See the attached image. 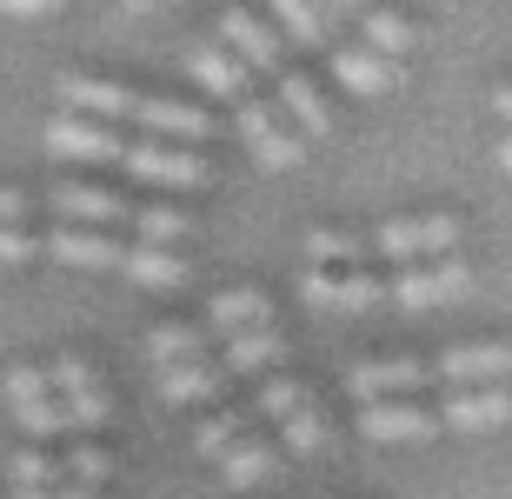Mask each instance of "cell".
Masks as SVG:
<instances>
[{"mask_svg":"<svg viewBox=\"0 0 512 499\" xmlns=\"http://www.w3.org/2000/svg\"><path fill=\"white\" fill-rule=\"evenodd\" d=\"M47 386H54L60 413H67V433H100L107 426V386H100V373L80 353H60V360H47Z\"/></svg>","mask_w":512,"mask_h":499,"instance_id":"1","label":"cell"},{"mask_svg":"<svg viewBox=\"0 0 512 499\" xmlns=\"http://www.w3.org/2000/svg\"><path fill=\"white\" fill-rule=\"evenodd\" d=\"M466 293H473V267L453 260V253L413 260L386 280V300H399V307H446V300H466Z\"/></svg>","mask_w":512,"mask_h":499,"instance_id":"2","label":"cell"},{"mask_svg":"<svg viewBox=\"0 0 512 499\" xmlns=\"http://www.w3.org/2000/svg\"><path fill=\"white\" fill-rule=\"evenodd\" d=\"M7 413H14V426L27 433V440H54V433H67V413H60L54 386H47V366H34V360L7 366Z\"/></svg>","mask_w":512,"mask_h":499,"instance_id":"3","label":"cell"},{"mask_svg":"<svg viewBox=\"0 0 512 499\" xmlns=\"http://www.w3.org/2000/svg\"><path fill=\"white\" fill-rule=\"evenodd\" d=\"M459 247V220L453 213H413V220H386L373 233V253L399 260V267H413V260H439V253Z\"/></svg>","mask_w":512,"mask_h":499,"instance_id":"4","label":"cell"},{"mask_svg":"<svg viewBox=\"0 0 512 499\" xmlns=\"http://www.w3.org/2000/svg\"><path fill=\"white\" fill-rule=\"evenodd\" d=\"M40 140H47L54 160H74V167H120V154H127V140L107 120H87V114H54Z\"/></svg>","mask_w":512,"mask_h":499,"instance_id":"5","label":"cell"},{"mask_svg":"<svg viewBox=\"0 0 512 499\" xmlns=\"http://www.w3.org/2000/svg\"><path fill=\"white\" fill-rule=\"evenodd\" d=\"M120 167L133 173V180H147V187H207V160L193 154V147H180V140H133L127 154H120Z\"/></svg>","mask_w":512,"mask_h":499,"instance_id":"6","label":"cell"},{"mask_svg":"<svg viewBox=\"0 0 512 499\" xmlns=\"http://www.w3.org/2000/svg\"><path fill=\"white\" fill-rule=\"evenodd\" d=\"M240 134H247L253 160L273 167V173L306 160V140L293 134V120H280V107H266V100H240Z\"/></svg>","mask_w":512,"mask_h":499,"instance_id":"7","label":"cell"},{"mask_svg":"<svg viewBox=\"0 0 512 499\" xmlns=\"http://www.w3.org/2000/svg\"><path fill=\"white\" fill-rule=\"evenodd\" d=\"M300 293L313 300V307H340V313H366V307H380L386 300V280H373V273H360V267H306V280H300Z\"/></svg>","mask_w":512,"mask_h":499,"instance_id":"8","label":"cell"},{"mask_svg":"<svg viewBox=\"0 0 512 499\" xmlns=\"http://www.w3.org/2000/svg\"><path fill=\"white\" fill-rule=\"evenodd\" d=\"M7 493L14 499H100L94 486L67 480V473H60V453H47V446L14 453V466H7Z\"/></svg>","mask_w":512,"mask_h":499,"instance_id":"9","label":"cell"},{"mask_svg":"<svg viewBox=\"0 0 512 499\" xmlns=\"http://www.w3.org/2000/svg\"><path fill=\"white\" fill-rule=\"evenodd\" d=\"M47 207L60 213V227H127V200L114 187H94V180H60L47 193Z\"/></svg>","mask_w":512,"mask_h":499,"instance_id":"10","label":"cell"},{"mask_svg":"<svg viewBox=\"0 0 512 499\" xmlns=\"http://www.w3.org/2000/svg\"><path fill=\"white\" fill-rule=\"evenodd\" d=\"M40 253L60 260V267H80V273H114L127 247H120L107 227H54L47 240H40Z\"/></svg>","mask_w":512,"mask_h":499,"instance_id":"11","label":"cell"},{"mask_svg":"<svg viewBox=\"0 0 512 499\" xmlns=\"http://www.w3.org/2000/svg\"><path fill=\"white\" fill-rule=\"evenodd\" d=\"M220 47H227L247 74H286V67H280V34H273L266 20L240 14V7H227V14H220Z\"/></svg>","mask_w":512,"mask_h":499,"instance_id":"12","label":"cell"},{"mask_svg":"<svg viewBox=\"0 0 512 499\" xmlns=\"http://www.w3.org/2000/svg\"><path fill=\"white\" fill-rule=\"evenodd\" d=\"M153 140H180V147H193V140H207L213 134V120L193 107V100H167V94H133V114Z\"/></svg>","mask_w":512,"mask_h":499,"instance_id":"13","label":"cell"},{"mask_svg":"<svg viewBox=\"0 0 512 499\" xmlns=\"http://www.w3.org/2000/svg\"><path fill=\"white\" fill-rule=\"evenodd\" d=\"M439 420L459 426V433H493V426H512V386H453V400L439 406Z\"/></svg>","mask_w":512,"mask_h":499,"instance_id":"14","label":"cell"},{"mask_svg":"<svg viewBox=\"0 0 512 499\" xmlns=\"http://www.w3.org/2000/svg\"><path fill=\"white\" fill-rule=\"evenodd\" d=\"M433 366H439V386H499V380H512V346L473 340V346L439 353Z\"/></svg>","mask_w":512,"mask_h":499,"instance_id":"15","label":"cell"},{"mask_svg":"<svg viewBox=\"0 0 512 499\" xmlns=\"http://www.w3.org/2000/svg\"><path fill=\"white\" fill-rule=\"evenodd\" d=\"M419 386H439L433 360H366V366H353V393L360 400H399V393H419Z\"/></svg>","mask_w":512,"mask_h":499,"instance_id":"16","label":"cell"},{"mask_svg":"<svg viewBox=\"0 0 512 499\" xmlns=\"http://www.w3.org/2000/svg\"><path fill=\"white\" fill-rule=\"evenodd\" d=\"M360 433L366 440H433L439 413L433 406H413V400H366L360 406Z\"/></svg>","mask_w":512,"mask_h":499,"instance_id":"17","label":"cell"},{"mask_svg":"<svg viewBox=\"0 0 512 499\" xmlns=\"http://www.w3.org/2000/svg\"><path fill=\"white\" fill-rule=\"evenodd\" d=\"M153 386H160V400H167V406H207L213 393L227 386V373H220V360H213V353H200V360L153 366Z\"/></svg>","mask_w":512,"mask_h":499,"instance_id":"18","label":"cell"},{"mask_svg":"<svg viewBox=\"0 0 512 499\" xmlns=\"http://www.w3.org/2000/svg\"><path fill=\"white\" fill-rule=\"evenodd\" d=\"M280 353H286V340L273 333V320H266V327H240V333H227V340L213 346V360H220L227 380H240V373H266Z\"/></svg>","mask_w":512,"mask_h":499,"instance_id":"19","label":"cell"},{"mask_svg":"<svg viewBox=\"0 0 512 499\" xmlns=\"http://www.w3.org/2000/svg\"><path fill=\"white\" fill-rule=\"evenodd\" d=\"M60 107L67 114H87V120H127L133 87H114V80H94V74H67L60 80Z\"/></svg>","mask_w":512,"mask_h":499,"instance_id":"20","label":"cell"},{"mask_svg":"<svg viewBox=\"0 0 512 499\" xmlns=\"http://www.w3.org/2000/svg\"><path fill=\"white\" fill-rule=\"evenodd\" d=\"M114 273H127L133 287H147V293H167V287H180V280H187V260H180V247L133 240V247L120 253V267H114Z\"/></svg>","mask_w":512,"mask_h":499,"instance_id":"21","label":"cell"},{"mask_svg":"<svg viewBox=\"0 0 512 499\" xmlns=\"http://www.w3.org/2000/svg\"><path fill=\"white\" fill-rule=\"evenodd\" d=\"M273 466H280V446L260 440L253 426H247V433H240L233 446H220V480H227L233 493H253V486H260Z\"/></svg>","mask_w":512,"mask_h":499,"instance_id":"22","label":"cell"},{"mask_svg":"<svg viewBox=\"0 0 512 499\" xmlns=\"http://www.w3.org/2000/svg\"><path fill=\"white\" fill-rule=\"evenodd\" d=\"M187 74L207 87V94H220V100H247V67L220 47V40H200V47H187Z\"/></svg>","mask_w":512,"mask_h":499,"instance_id":"23","label":"cell"},{"mask_svg":"<svg viewBox=\"0 0 512 499\" xmlns=\"http://www.w3.org/2000/svg\"><path fill=\"white\" fill-rule=\"evenodd\" d=\"M280 114L293 120L300 140H326L333 134V107L320 100V87H313L306 74H280Z\"/></svg>","mask_w":512,"mask_h":499,"instance_id":"24","label":"cell"},{"mask_svg":"<svg viewBox=\"0 0 512 499\" xmlns=\"http://www.w3.org/2000/svg\"><path fill=\"white\" fill-rule=\"evenodd\" d=\"M266 320H273V307H266L260 287H227V293L207 300V333L213 340H227V333H240V327H266Z\"/></svg>","mask_w":512,"mask_h":499,"instance_id":"25","label":"cell"},{"mask_svg":"<svg viewBox=\"0 0 512 499\" xmlns=\"http://www.w3.org/2000/svg\"><path fill=\"white\" fill-rule=\"evenodd\" d=\"M333 74H340V87H353V94H393L399 87V67L386 54H373V47H340L333 54Z\"/></svg>","mask_w":512,"mask_h":499,"instance_id":"26","label":"cell"},{"mask_svg":"<svg viewBox=\"0 0 512 499\" xmlns=\"http://www.w3.org/2000/svg\"><path fill=\"white\" fill-rule=\"evenodd\" d=\"M200 353H213V333H207V320H160V327L147 333V360H153V366L200 360Z\"/></svg>","mask_w":512,"mask_h":499,"instance_id":"27","label":"cell"},{"mask_svg":"<svg viewBox=\"0 0 512 499\" xmlns=\"http://www.w3.org/2000/svg\"><path fill=\"white\" fill-rule=\"evenodd\" d=\"M127 227H133V240H153V247H180L193 220H187L180 207H160V200H147V207H127Z\"/></svg>","mask_w":512,"mask_h":499,"instance_id":"28","label":"cell"},{"mask_svg":"<svg viewBox=\"0 0 512 499\" xmlns=\"http://www.w3.org/2000/svg\"><path fill=\"white\" fill-rule=\"evenodd\" d=\"M273 426H280V440H273L280 453H320V440H326V420H320V406H313V400L286 406Z\"/></svg>","mask_w":512,"mask_h":499,"instance_id":"29","label":"cell"},{"mask_svg":"<svg viewBox=\"0 0 512 499\" xmlns=\"http://www.w3.org/2000/svg\"><path fill=\"white\" fill-rule=\"evenodd\" d=\"M360 27H366V47H373V54H386V60H399L406 47H413V20L393 14V7H366Z\"/></svg>","mask_w":512,"mask_h":499,"instance_id":"30","label":"cell"},{"mask_svg":"<svg viewBox=\"0 0 512 499\" xmlns=\"http://www.w3.org/2000/svg\"><path fill=\"white\" fill-rule=\"evenodd\" d=\"M247 426H253V413H240V406H220V413H207V420L193 426V453H200V460H220V446H233Z\"/></svg>","mask_w":512,"mask_h":499,"instance_id":"31","label":"cell"},{"mask_svg":"<svg viewBox=\"0 0 512 499\" xmlns=\"http://www.w3.org/2000/svg\"><path fill=\"white\" fill-rule=\"evenodd\" d=\"M273 14H280V27L293 40H300V47H326V34H333V27H326V7L320 0H273Z\"/></svg>","mask_w":512,"mask_h":499,"instance_id":"32","label":"cell"},{"mask_svg":"<svg viewBox=\"0 0 512 499\" xmlns=\"http://www.w3.org/2000/svg\"><path fill=\"white\" fill-rule=\"evenodd\" d=\"M60 473L80 480V486H107V480H114V453H107L100 440H74L67 453H60Z\"/></svg>","mask_w":512,"mask_h":499,"instance_id":"33","label":"cell"},{"mask_svg":"<svg viewBox=\"0 0 512 499\" xmlns=\"http://www.w3.org/2000/svg\"><path fill=\"white\" fill-rule=\"evenodd\" d=\"M360 253H366V240H353V233H333V227L306 233V260L313 267H360Z\"/></svg>","mask_w":512,"mask_h":499,"instance_id":"34","label":"cell"},{"mask_svg":"<svg viewBox=\"0 0 512 499\" xmlns=\"http://www.w3.org/2000/svg\"><path fill=\"white\" fill-rule=\"evenodd\" d=\"M300 400H306L300 380H266V386H260V413H266V420H280L286 406H300Z\"/></svg>","mask_w":512,"mask_h":499,"instance_id":"35","label":"cell"},{"mask_svg":"<svg viewBox=\"0 0 512 499\" xmlns=\"http://www.w3.org/2000/svg\"><path fill=\"white\" fill-rule=\"evenodd\" d=\"M34 253H40V240L27 227H0V267H27Z\"/></svg>","mask_w":512,"mask_h":499,"instance_id":"36","label":"cell"},{"mask_svg":"<svg viewBox=\"0 0 512 499\" xmlns=\"http://www.w3.org/2000/svg\"><path fill=\"white\" fill-rule=\"evenodd\" d=\"M0 14L7 20H47V14H60V0H0Z\"/></svg>","mask_w":512,"mask_h":499,"instance_id":"37","label":"cell"},{"mask_svg":"<svg viewBox=\"0 0 512 499\" xmlns=\"http://www.w3.org/2000/svg\"><path fill=\"white\" fill-rule=\"evenodd\" d=\"M20 220H27V193L0 187V227H20Z\"/></svg>","mask_w":512,"mask_h":499,"instance_id":"38","label":"cell"},{"mask_svg":"<svg viewBox=\"0 0 512 499\" xmlns=\"http://www.w3.org/2000/svg\"><path fill=\"white\" fill-rule=\"evenodd\" d=\"M326 14H340V20H360L366 14V0H320Z\"/></svg>","mask_w":512,"mask_h":499,"instance_id":"39","label":"cell"},{"mask_svg":"<svg viewBox=\"0 0 512 499\" xmlns=\"http://www.w3.org/2000/svg\"><path fill=\"white\" fill-rule=\"evenodd\" d=\"M493 107H499V120H512V87H499V94H493Z\"/></svg>","mask_w":512,"mask_h":499,"instance_id":"40","label":"cell"},{"mask_svg":"<svg viewBox=\"0 0 512 499\" xmlns=\"http://www.w3.org/2000/svg\"><path fill=\"white\" fill-rule=\"evenodd\" d=\"M499 167H506V173H512V134H506V140H499Z\"/></svg>","mask_w":512,"mask_h":499,"instance_id":"41","label":"cell"},{"mask_svg":"<svg viewBox=\"0 0 512 499\" xmlns=\"http://www.w3.org/2000/svg\"><path fill=\"white\" fill-rule=\"evenodd\" d=\"M127 7H133V14H153V7H160V0H127Z\"/></svg>","mask_w":512,"mask_h":499,"instance_id":"42","label":"cell"}]
</instances>
